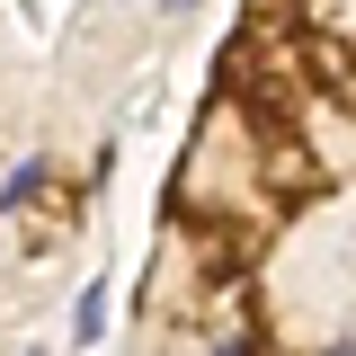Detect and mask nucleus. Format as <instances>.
I'll return each mask as SVG.
<instances>
[{
  "mask_svg": "<svg viewBox=\"0 0 356 356\" xmlns=\"http://www.w3.org/2000/svg\"><path fill=\"white\" fill-rule=\"evenodd\" d=\"M98 339H107V285H89L72 303V348H98Z\"/></svg>",
  "mask_w": 356,
  "mask_h": 356,
  "instance_id": "1",
  "label": "nucleus"
},
{
  "mask_svg": "<svg viewBox=\"0 0 356 356\" xmlns=\"http://www.w3.org/2000/svg\"><path fill=\"white\" fill-rule=\"evenodd\" d=\"M27 196H44V161H18V170L0 178V214H18Z\"/></svg>",
  "mask_w": 356,
  "mask_h": 356,
  "instance_id": "2",
  "label": "nucleus"
},
{
  "mask_svg": "<svg viewBox=\"0 0 356 356\" xmlns=\"http://www.w3.org/2000/svg\"><path fill=\"white\" fill-rule=\"evenodd\" d=\"M196 9H205V0H161V18H196Z\"/></svg>",
  "mask_w": 356,
  "mask_h": 356,
  "instance_id": "3",
  "label": "nucleus"
},
{
  "mask_svg": "<svg viewBox=\"0 0 356 356\" xmlns=\"http://www.w3.org/2000/svg\"><path fill=\"white\" fill-rule=\"evenodd\" d=\"M214 356H259V339H222V348Z\"/></svg>",
  "mask_w": 356,
  "mask_h": 356,
  "instance_id": "4",
  "label": "nucleus"
}]
</instances>
